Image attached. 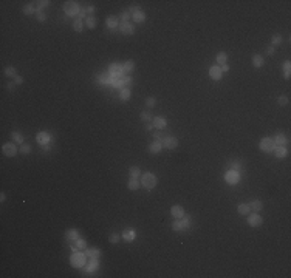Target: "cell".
Segmentation results:
<instances>
[{
  "label": "cell",
  "mask_w": 291,
  "mask_h": 278,
  "mask_svg": "<svg viewBox=\"0 0 291 278\" xmlns=\"http://www.w3.org/2000/svg\"><path fill=\"white\" fill-rule=\"evenodd\" d=\"M225 181L228 182V184H231V186H234V184H237L238 181H240V172H237V170H228L226 172V175H225Z\"/></svg>",
  "instance_id": "5"
},
{
  "label": "cell",
  "mask_w": 291,
  "mask_h": 278,
  "mask_svg": "<svg viewBox=\"0 0 291 278\" xmlns=\"http://www.w3.org/2000/svg\"><path fill=\"white\" fill-rule=\"evenodd\" d=\"M105 25H107V28H110V30H116V28H119V19H118V17H108V19L105 20Z\"/></svg>",
  "instance_id": "17"
},
{
  "label": "cell",
  "mask_w": 291,
  "mask_h": 278,
  "mask_svg": "<svg viewBox=\"0 0 291 278\" xmlns=\"http://www.w3.org/2000/svg\"><path fill=\"white\" fill-rule=\"evenodd\" d=\"M30 152H31V145L30 144H22L20 145V153L22 155H28Z\"/></svg>",
  "instance_id": "42"
},
{
  "label": "cell",
  "mask_w": 291,
  "mask_h": 278,
  "mask_svg": "<svg viewBox=\"0 0 291 278\" xmlns=\"http://www.w3.org/2000/svg\"><path fill=\"white\" fill-rule=\"evenodd\" d=\"M5 74H6L8 77H16V76H17V71H16V68L8 67V68H5Z\"/></svg>",
  "instance_id": "38"
},
{
  "label": "cell",
  "mask_w": 291,
  "mask_h": 278,
  "mask_svg": "<svg viewBox=\"0 0 291 278\" xmlns=\"http://www.w3.org/2000/svg\"><path fill=\"white\" fill-rule=\"evenodd\" d=\"M277 100H279V105H286L288 104V97L286 96H280Z\"/></svg>",
  "instance_id": "49"
},
{
  "label": "cell",
  "mask_w": 291,
  "mask_h": 278,
  "mask_svg": "<svg viewBox=\"0 0 291 278\" xmlns=\"http://www.w3.org/2000/svg\"><path fill=\"white\" fill-rule=\"evenodd\" d=\"M37 10H36V6L34 5H25L23 6V14H27V16H30V14H34Z\"/></svg>",
  "instance_id": "33"
},
{
  "label": "cell",
  "mask_w": 291,
  "mask_h": 278,
  "mask_svg": "<svg viewBox=\"0 0 291 278\" xmlns=\"http://www.w3.org/2000/svg\"><path fill=\"white\" fill-rule=\"evenodd\" d=\"M85 11H87L88 14H93V13H95V6H88V8H87Z\"/></svg>",
  "instance_id": "56"
},
{
  "label": "cell",
  "mask_w": 291,
  "mask_h": 278,
  "mask_svg": "<svg viewBox=\"0 0 291 278\" xmlns=\"http://www.w3.org/2000/svg\"><path fill=\"white\" fill-rule=\"evenodd\" d=\"M180 219H181V224H183L184 230H186V229H189V226H191V218L184 215V216H183V218H180Z\"/></svg>",
  "instance_id": "43"
},
{
  "label": "cell",
  "mask_w": 291,
  "mask_h": 278,
  "mask_svg": "<svg viewBox=\"0 0 291 278\" xmlns=\"http://www.w3.org/2000/svg\"><path fill=\"white\" fill-rule=\"evenodd\" d=\"M85 13H87V11H85V10H81V11H79V13H78V19H79V20H82V17H84V16H85Z\"/></svg>",
  "instance_id": "52"
},
{
  "label": "cell",
  "mask_w": 291,
  "mask_h": 278,
  "mask_svg": "<svg viewBox=\"0 0 291 278\" xmlns=\"http://www.w3.org/2000/svg\"><path fill=\"white\" fill-rule=\"evenodd\" d=\"M135 238H136V232H135L133 229H125V230L122 232V239H124V241L132 243V241H135Z\"/></svg>",
  "instance_id": "13"
},
{
  "label": "cell",
  "mask_w": 291,
  "mask_h": 278,
  "mask_svg": "<svg viewBox=\"0 0 291 278\" xmlns=\"http://www.w3.org/2000/svg\"><path fill=\"white\" fill-rule=\"evenodd\" d=\"M252 65H254L255 68H260V67L263 65V57L259 56V54H255V56L252 57Z\"/></svg>",
  "instance_id": "31"
},
{
  "label": "cell",
  "mask_w": 291,
  "mask_h": 278,
  "mask_svg": "<svg viewBox=\"0 0 291 278\" xmlns=\"http://www.w3.org/2000/svg\"><path fill=\"white\" fill-rule=\"evenodd\" d=\"M119 97H121V100H129L130 99V88H121Z\"/></svg>",
  "instance_id": "28"
},
{
  "label": "cell",
  "mask_w": 291,
  "mask_h": 278,
  "mask_svg": "<svg viewBox=\"0 0 291 278\" xmlns=\"http://www.w3.org/2000/svg\"><path fill=\"white\" fill-rule=\"evenodd\" d=\"M262 207H263V204H262V201H259V199H255V201H252V202L249 204V209L254 210V212H260Z\"/></svg>",
  "instance_id": "27"
},
{
  "label": "cell",
  "mask_w": 291,
  "mask_h": 278,
  "mask_svg": "<svg viewBox=\"0 0 291 278\" xmlns=\"http://www.w3.org/2000/svg\"><path fill=\"white\" fill-rule=\"evenodd\" d=\"M271 42H272V47L280 45V43H282V36H280V34H274V36L271 37Z\"/></svg>",
  "instance_id": "40"
},
{
  "label": "cell",
  "mask_w": 291,
  "mask_h": 278,
  "mask_svg": "<svg viewBox=\"0 0 291 278\" xmlns=\"http://www.w3.org/2000/svg\"><path fill=\"white\" fill-rule=\"evenodd\" d=\"M276 149V145H274V141H272V137H263L262 141H260V150L262 152H265V153H271L272 150Z\"/></svg>",
  "instance_id": "3"
},
{
  "label": "cell",
  "mask_w": 291,
  "mask_h": 278,
  "mask_svg": "<svg viewBox=\"0 0 291 278\" xmlns=\"http://www.w3.org/2000/svg\"><path fill=\"white\" fill-rule=\"evenodd\" d=\"M231 167H232V170H237V172H240V169H242L240 162H231Z\"/></svg>",
  "instance_id": "50"
},
{
  "label": "cell",
  "mask_w": 291,
  "mask_h": 278,
  "mask_svg": "<svg viewBox=\"0 0 291 278\" xmlns=\"http://www.w3.org/2000/svg\"><path fill=\"white\" fill-rule=\"evenodd\" d=\"M119 239H121V236H119L118 233H112V235L108 236V241H110V243H113V244H116Z\"/></svg>",
  "instance_id": "46"
},
{
  "label": "cell",
  "mask_w": 291,
  "mask_h": 278,
  "mask_svg": "<svg viewBox=\"0 0 291 278\" xmlns=\"http://www.w3.org/2000/svg\"><path fill=\"white\" fill-rule=\"evenodd\" d=\"M274 155H276V158H279V159H282V158H285L286 155H288V150H286V147L285 145H280V147H276L274 150Z\"/></svg>",
  "instance_id": "18"
},
{
  "label": "cell",
  "mask_w": 291,
  "mask_h": 278,
  "mask_svg": "<svg viewBox=\"0 0 291 278\" xmlns=\"http://www.w3.org/2000/svg\"><path fill=\"white\" fill-rule=\"evenodd\" d=\"M122 70H124V73H132V71L135 70V62H133V60H127V62L122 65Z\"/></svg>",
  "instance_id": "26"
},
{
  "label": "cell",
  "mask_w": 291,
  "mask_h": 278,
  "mask_svg": "<svg viewBox=\"0 0 291 278\" xmlns=\"http://www.w3.org/2000/svg\"><path fill=\"white\" fill-rule=\"evenodd\" d=\"M14 82H16V85H19V84H23V77H20V76H16V77H14Z\"/></svg>",
  "instance_id": "51"
},
{
  "label": "cell",
  "mask_w": 291,
  "mask_h": 278,
  "mask_svg": "<svg viewBox=\"0 0 291 278\" xmlns=\"http://www.w3.org/2000/svg\"><path fill=\"white\" fill-rule=\"evenodd\" d=\"M155 102H157V99H155V97H152V96L146 99V105L150 107V108H152V107H155Z\"/></svg>",
  "instance_id": "47"
},
{
  "label": "cell",
  "mask_w": 291,
  "mask_h": 278,
  "mask_svg": "<svg viewBox=\"0 0 291 278\" xmlns=\"http://www.w3.org/2000/svg\"><path fill=\"white\" fill-rule=\"evenodd\" d=\"M11 136H13V139H14V141H16L17 144H20V145L23 144V136H22L20 133H17V131H13V134H11Z\"/></svg>",
  "instance_id": "36"
},
{
  "label": "cell",
  "mask_w": 291,
  "mask_h": 278,
  "mask_svg": "<svg viewBox=\"0 0 291 278\" xmlns=\"http://www.w3.org/2000/svg\"><path fill=\"white\" fill-rule=\"evenodd\" d=\"M157 182H158L157 176H155L154 173H150V172L141 175V186H142L146 190H152V189L157 186Z\"/></svg>",
  "instance_id": "1"
},
{
  "label": "cell",
  "mask_w": 291,
  "mask_h": 278,
  "mask_svg": "<svg viewBox=\"0 0 291 278\" xmlns=\"http://www.w3.org/2000/svg\"><path fill=\"white\" fill-rule=\"evenodd\" d=\"M119 30H121V33H122V34H125V36H130V34H133V33H135L133 23H130V22H121Z\"/></svg>",
  "instance_id": "10"
},
{
  "label": "cell",
  "mask_w": 291,
  "mask_h": 278,
  "mask_svg": "<svg viewBox=\"0 0 291 278\" xmlns=\"http://www.w3.org/2000/svg\"><path fill=\"white\" fill-rule=\"evenodd\" d=\"M272 141H274V145H276V147H280V145H285V144H286L288 139L285 137V134L279 133V134H276V136L272 137Z\"/></svg>",
  "instance_id": "15"
},
{
  "label": "cell",
  "mask_w": 291,
  "mask_h": 278,
  "mask_svg": "<svg viewBox=\"0 0 291 278\" xmlns=\"http://www.w3.org/2000/svg\"><path fill=\"white\" fill-rule=\"evenodd\" d=\"M132 19H133V22H136V23H142V22L146 20V14L139 10V11H136L135 14H132Z\"/></svg>",
  "instance_id": "20"
},
{
  "label": "cell",
  "mask_w": 291,
  "mask_h": 278,
  "mask_svg": "<svg viewBox=\"0 0 291 278\" xmlns=\"http://www.w3.org/2000/svg\"><path fill=\"white\" fill-rule=\"evenodd\" d=\"M65 235H67V238H68V239H71V241H76L78 238H81V233H79L76 229H70V230H67V233H65Z\"/></svg>",
  "instance_id": "24"
},
{
  "label": "cell",
  "mask_w": 291,
  "mask_h": 278,
  "mask_svg": "<svg viewBox=\"0 0 291 278\" xmlns=\"http://www.w3.org/2000/svg\"><path fill=\"white\" fill-rule=\"evenodd\" d=\"M85 255H87V258H99L101 250H99V249H95V247H91V249H85Z\"/></svg>",
  "instance_id": "22"
},
{
  "label": "cell",
  "mask_w": 291,
  "mask_h": 278,
  "mask_svg": "<svg viewBox=\"0 0 291 278\" xmlns=\"http://www.w3.org/2000/svg\"><path fill=\"white\" fill-rule=\"evenodd\" d=\"M2 152H3V155H5V156H16L19 150H17L16 144H13V142H6V144H3Z\"/></svg>",
  "instance_id": "6"
},
{
  "label": "cell",
  "mask_w": 291,
  "mask_h": 278,
  "mask_svg": "<svg viewBox=\"0 0 291 278\" xmlns=\"http://www.w3.org/2000/svg\"><path fill=\"white\" fill-rule=\"evenodd\" d=\"M171 213H172V216L177 218V219H180V218H183V216L186 215V213H184V209H183L181 206H172Z\"/></svg>",
  "instance_id": "14"
},
{
  "label": "cell",
  "mask_w": 291,
  "mask_h": 278,
  "mask_svg": "<svg viewBox=\"0 0 291 278\" xmlns=\"http://www.w3.org/2000/svg\"><path fill=\"white\" fill-rule=\"evenodd\" d=\"M85 249H87V243H85V239L78 238V239L74 241V247H73V250H85Z\"/></svg>",
  "instance_id": "21"
},
{
  "label": "cell",
  "mask_w": 291,
  "mask_h": 278,
  "mask_svg": "<svg viewBox=\"0 0 291 278\" xmlns=\"http://www.w3.org/2000/svg\"><path fill=\"white\" fill-rule=\"evenodd\" d=\"M220 70H221V71H228V70H229V67L225 63V65H221V68H220Z\"/></svg>",
  "instance_id": "57"
},
{
  "label": "cell",
  "mask_w": 291,
  "mask_h": 278,
  "mask_svg": "<svg viewBox=\"0 0 291 278\" xmlns=\"http://www.w3.org/2000/svg\"><path fill=\"white\" fill-rule=\"evenodd\" d=\"M36 3H37V6H36V10H37V11H42L44 8H47V6L50 5L48 0H40V2H36Z\"/></svg>",
  "instance_id": "37"
},
{
  "label": "cell",
  "mask_w": 291,
  "mask_h": 278,
  "mask_svg": "<svg viewBox=\"0 0 291 278\" xmlns=\"http://www.w3.org/2000/svg\"><path fill=\"white\" fill-rule=\"evenodd\" d=\"M166 125H167V121L164 117H154V127H157L158 130L166 128Z\"/></svg>",
  "instance_id": "19"
},
{
  "label": "cell",
  "mask_w": 291,
  "mask_h": 278,
  "mask_svg": "<svg viewBox=\"0 0 291 278\" xmlns=\"http://www.w3.org/2000/svg\"><path fill=\"white\" fill-rule=\"evenodd\" d=\"M262 223H263V219H262V216L257 212H254V213H251L248 216V224L251 227H259V226H262Z\"/></svg>",
  "instance_id": "7"
},
{
  "label": "cell",
  "mask_w": 291,
  "mask_h": 278,
  "mask_svg": "<svg viewBox=\"0 0 291 278\" xmlns=\"http://www.w3.org/2000/svg\"><path fill=\"white\" fill-rule=\"evenodd\" d=\"M36 139H37V142L40 145H48L51 142V134L47 133V131H39L37 136H36Z\"/></svg>",
  "instance_id": "8"
},
{
  "label": "cell",
  "mask_w": 291,
  "mask_h": 278,
  "mask_svg": "<svg viewBox=\"0 0 291 278\" xmlns=\"http://www.w3.org/2000/svg\"><path fill=\"white\" fill-rule=\"evenodd\" d=\"M237 210H238V213H240V215H248V213L251 212L249 204H240V206L237 207Z\"/></svg>",
  "instance_id": "32"
},
{
  "label": "cell",
  "mask_w": 291,
  "mask_h": 278,
  "mask_svg": "<svg viewBox=\"0 0 291 278\" xmlns=\"http://www.w3.org/2000/svg\"><path fill=\"white\" fill-rule=\"evenodd\" d=\"M221 74H223V71L220 70L218 65H214V67L209 68V76H211L214 80H220V79H221Z\"/></svg>",
  "instance_id": "12"
},
{
  "label": "cell",
  "mask_w": 291,
  "mask_h": 278,
  "mask_svg": "<svg viewBox=\"0 0 291 278\" xmlns=\"http://www.w3.org/2000/svg\"><path fill=\"white\" fill-rule=\"evenodd\" d=\"M152 128H154L152 124H147V125H146V130H152Z\"/></svg>",
  "instance_id": "58"
},
{
  "label": "cell",
  "mask_w": 291,
  "mask_h": 278,
  "mask_svg": "<svg viewBox=\"0 0 291 278\" xmlns=\"http://www.w3.org/2000/svg\"><path fill=\"white\" fill-rule=\"evenodd\" d=\"M139 117H141V121H150V119H152V116H150L149 111H141Z\"/></svg>",
  "instance_id": "44"
},
{
  "label": "cell",
  "mask_w": 291,
  "mask_h": 278,
  "mask_svg": "<svg viewBox=\"0 0 291 278\" xmlns=\"http://www.w3.org/2000/svg\"><path fill=\"white\" fill-rule=\"evenodd\" d=\"M161 149H163V144H161L160 141H154V142L149 145V152H150L152 155H158V153L161 152Z\"/></svg>",
  "instance_id": "16"
},
{
  "label": "cell",
  "mask_w": 291,
  "mask_h": 278,
  "mask_svg": "<svg viewBox=\"0 0 291 278\" xmlns=\"http://www.w3.org/2000/svg\"><path fill=\"white\" fill-rule=\"evenodd\" d=\"M70 263H71L73 267H78V269L84 267L87 264V255H85V252H73L71 256H70Z\"/></svg>",
  "instance_id": "2"
},
{
  "label": "cell",
  "mask_w": 291,
  "mask_h": 278,
  "mask_svg": "<svg viewBox=\"0 0 291 278\" xmlns=\"http://www.w3.org/2000/svg\"><path fill=\"white\" fill-rule=\"evenodd\" d=\"M266 53H268L269 56H272V54L276 53V50H274V47H272V45H271V47H268V50H266Z\"/></svg>",
  "instance_id": "53"
},
{
  "label": "cell",
  "mask_w": 291,
  "mask_h": 278,
  "mask_svg": "<svg viewBox=\"0 0 291 278\" xmlns=\"http://www.w3.org/2000/svg\"><path fill=\"white\" fill-rule=\"evenodd\" d=\"M215 60H217V63H218V65H225V63H226V60H228L226 53H218V54H217V57H215Z\"/></svg>",
  "instance_id": "30"
},
{
  "label": "cell",
  "mask_w": 291,
  "mask_h": 278,
  "mask_svg": "<svg viewBox=\"0 0 291 278\" xmlns=\"http://www.w3.org/2000/svg\"><path fill=\"white\" fill-rule=\"evenodd\" d=\"M36 17H37L39 22H45V20H47V16H45L44 11H36Z\"/></svg>",
  "instance_id": "45"
},
{
  "label": "cell",
  "mask_w": 291,
  "mask_h": 278,
  "mask_svg": "<svg viewBox=\"0 0 291 278\" xmlns=\"http://www.w3.org/2000/svg\"><path fill=\"white\" fill-rule=\"evenodd\" d=\"M172 229H174L175 232H183V230H184V227H183V224H181V219L174 221V223H172Z\"/></svg>",
  "instance_id": "34"
},
{
  "label": "cell",
  "mask_w": 291,
  "mask_h": 278,
  "mask_svg": "<svg viewBox=\"0 0 291 278\" xmlns=\"http://www.w3.org/2000/svg\"><path fill=\"white\" fill-rule=\"evenodd\" d=\"M289 60H286L285 63H283V76H285V79H289Z\"/></svg>",
  "instance_id": "41"
},
{
  "label": "cell",
  "mask_w": 291,
  "mask_h": 278,
  "mask_svg": "<svg viewBox=\"0 0 291 278\" xmlns=\"http://www.w3.org/2000/svg\"><path fill=\"white\" fill-rule=\"evenodd\" d=\"M64 11H65L67 16H76L81 11V8H79V5L76 2H65L64 3Z\"/></svg>",
  "instance_id": "4"
},
{
  "label": "cell",
  "mask_w": 291,
  "mask_h": 278,
  "mask_svg": "<svg viewBox=\"0 0 291 278\" xmlns=\"http://www.w3.org/2000/svg\"><path fill=\"white\" fill-rule=\"evenodd\" d=\"M0 199H2V201H5V199H6V196H5V193H2V195H0Z\"/></svg>",
  "instance_id": "59"
},
{
  "label": "cell",
  "mask_w": 291,
  "mask_h": 278,
  "mask_svg": "<svg viewBox=\"0 0 291 278\" xmlns=\"http://www.w3.org/2000/svg\"><path fill=\"white\" fill-rule=\"evenodd\" d=\"M129 176L133 178V179H138V178L141 176V170H139L138 167H130V169H129Z\"/></svg>",
  "instance_id": "25"
},
{
  "label": "cell",
  "mask_w": 291,
  "mask_h": 278,
  "mask_svg": "<svg viewBox=\"0 0 291 278\" xmlns=\"http://www.w3.org/2000/svg\"><path fill=\"white\" fill-rule=\"evenodd\" d=\"M85 25H87V28L93 30V28L96 27V17H93V16H88V17L85 19Z\"/></svg>",
  "instance_id": "29"
},
{
  "label": "cell",
  "mask_w": 291,
  "mask_h": 278,
  "mask_svg": "<svg viewBox=\"0 0 291 278\" xmlns=\"http://www.w3.org/2000/svg\"><path fill=\"white\" fill-rule=\"evenodd\" d=\"M132 84H133V80H132L130 76H124V77H122V85H124V88H130Z\"/></svg>",
  "instance_id": "39"
},
{
  "label": "cell",
  "mask_w": 291,
  "mask_h": 278,
  "mask_svg": "<svg viewBox=\"0 0 291 278\" xmlns=\"http://www.w3.org/2000/svg\"><path fill=\"white\" fill-rule=\"evenodd\" d=\"M14 87H16V82H10V84H8V90H10V91H13Z\"/></svg>",
  "instance_id": "55"
},
{
  "label": "cell",
  "mask_w": 291,
  "mask_h": 278,
  "mask_svg": "<svg viewBox=\"0 0 291 278\" xmlns=\"http://www.w3.org/2000/svg\"><path fill=\"white\" fill-rule=\"evenodd\" d=\"M73 28H74V31L81 33V31L84 30V22H82V20H79V19H76V20H74V23H73Z\"/></svg>",
  "instance_id": "35"
},
{
  "label": "cell",
  "mask_w": 291,
  "mask_h": 278,
  "mask_svg": "<svg viewBox=\"0 0 291 278\" xmlns=\"http://www.w3.org/2000/svg\"><path fill=\"white\" fill-rule=\"evenodd\" d=\"M132 17V14L129 13V11H124V13H121V20L122 22H129V19Z\"/></svg>",
  "instance_id": "48"
},
{
  "label": "cell",
  "mask_w": 291,
  "mask_h": 278,
  "mask_svg": "<svg viewBox=\"0 0 291 278\" xmlns=\"http://www.w3.org/2000/svg\"><path fill=\"white\" fill-rule=\"evenodd\" d=\"M98 267H99V261H98V258H90V261L84 266L85 272H88V273H93L95 270H98Z\"/></svg>",
  "instance_id": "11"
},
{
  "label": "cell",
  "mask_w": 291,
  "mask_h": 278,
  "mask_svg": "<svg viewBox=\"0 0 291 278\" xmlns=\"http://www.w3.org/2000/svg\"><path fill=\"white\" fill-rule=\"evenodd\" d=\"M161 144H163V147L172 150V149H177L178 141H177V137H175V136H166V137L163 139V142H161Z\"/></svg>",
  "instance_id": "9"
},
{
  "label": "cell",
  "mask_w": 291,
  "mask_h": 278,
  "mask_svg": "<svg viewBox=\"0 0 291 278\" xmlns=\"http://www.w3.org/2000/svg\"><path fill=\"white\" fill-rule=\"evenodd\" d=\"M154 137H155V139H157V141H160V139H161V137H163V134H161V133H160V131H155V133H154Z\"/></svg>",
  "instance_id": "54"
},
{
  "label": "cell",
  "mask_w": 291,
  "mask_h": 278,
  "mask_svg": "<svg viewBox=\"0 0 291 278\" xmlns=\"http://www.w3.org/2000/svg\"><path fill=\"white\" fill-rule=\"evenodd\" d=\"M139 186H141V182H139L138 179H133V178H130V179H129V182H127V187H129V190H132V192L138 190V189H139Z\"/></svg>",
  "instance_id": "23"
}]
</instances>
